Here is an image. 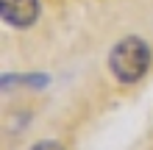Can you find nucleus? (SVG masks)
<instances>
[{
	"instance_id": "f257e3e1",
	"label": "nucleus",
	"mask_w": 153,
	"mask_h": 150,
	"mask_svg": "<svg viewBox=\"0 0 153 150\" xmlns=\"http://www.w3.org/2000/svg\"><path fill=\"white\" fill-rule=\"evenodd\" d=\"M148 67H150V50L137 36L117 42L109 56V69L120 83H137L148 72Z\"/></svg>"
},
{
	"instance_id": "f03ea898",
	"label": "nucleus",
	"mask_w": 153,
	"mask_h": 150,
	"mask_svg": "<svg viewBox=\"0 0 153 150\" xmlns=\"http://www.w3.org/2000/svg\"><path fill=\"white\" fill-rule=\"evenodd\" d=\"M0 14L14 28H28L39 17V0H0Z\"/></svg>"
},
{
	"instance_id": "7ed1b4c3",
	"label": "nucleus",
	"mask_w": 153,
	"mask_h": 150,
	"mask_svg": "<svg viewBox=\"0 0 153 150\" xmlns=\"http://www.w3.org/2000/svg\"><path fill=\"white\" fill-rule=\"evenodd\" d=\"M31 150H64V147H61L59 142H50V139H48V142H39V145H33Z\"/></svg>"
}]
</instances>
